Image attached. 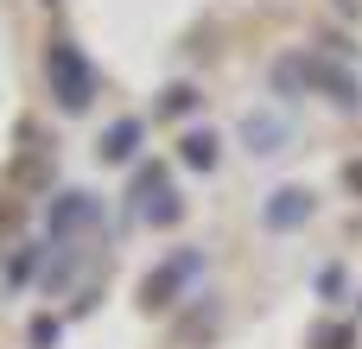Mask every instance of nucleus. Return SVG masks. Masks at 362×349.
<instances>
[{
	"mask_svg": "<svg viewBox=\"0 0 362 349\" xmlns=\"http://www.w3.org/2000/svg\"><path fill=\"white\" fill-rule=\"evenodd\" d=\"M45 70H51V89H57V102H64V108H89V102H95V70L83 64V51H76V45H64V38H57Z\"/></svg>",
	"mask_w": 362,
	"mask_h": 349,
	"instance_id": "nucleus-1",
	"label": "nucleus"
},
{
	"mask_svg": "<svg viewBox=\"0 0 362 349\" xmlns=\"http://www.w3.org/2000/svg\"><path fill=\"white\" fill-rule=\"evenodd\" d=\"M191 273H197V261H191V254H178V261H165V267H159V273H153V280L140 286V305H146V312H159V305H172V292H178V286H185Z\"/></svg>",
	"mask_w": 362,
	"mask_h": 349,
	"instance_id": "nucleus-2",
	"label": "nucleus"
},
{
	"mask_svg": "<svg viewBox=\"0 0 362 349\" xmlns=\"http://www.w3.org/2000/svg\"><path fill=\"white\" fill-rule=\"evenodd\" d=\"M312 216V197L305 191H274V203H267V223L274 229H293V223H305Z\"/></svg>",
	"mask_w": 362,
	"mask_h": 349,
	"instance_id": "nucleus-3",
	"label": "nucleus"
},
{
	"mask_svg": "<svg viewBox=\"0 0 362 349\" xmlns=\"http://www.w3.org/2000/svg\"><path fill=\"white\" fill-rule=\"evenodd\" d=\"M134 146H140V121H134V114H127V121H115V127L102 134V159H127Z\"/></svg>",
	"mask_w": 362,
	"mask_h": 349,
	"instance_id": "nucleus-4",
	"label": "nucleus"
},
{
	"mask_svg": "<svg viewBox=\"0 0 362 349\" xmlns=\"http://www.w3.org/2000/svg\"><path fill=\"white\" fill-rule=\"evenodd\" d=\"M89 216H95V203H89V191H70V197L57 203V216H51V223H57V229H76V223H89Z\"/></svg>",
	"mask_w": 362,
	"mask_h": 349,
	"instance_id": "nucleus-5",
	"label": "nucleus"
},
{
	"mask_svg": "<svg viewBox=\"0 0 362 349\" xmlns=\"http://www.w3.org/2000/svg\"><path fill=\"white\" fill-rule=\"evenodd\" d=\"M178 153H185L197 172H210V165H216V140H210V134H185V140H178Z\"/></svg>",
	"mask_w": 362,
	"mask_h": 349,
	"instance_id": "nucleus-6",
	"label": "nucleus"
},
{
	"mask_svg": "<svg viewBox=\"0 0 362 349\" xmlns=\"http://www.w3.org/2000/svg\"><path fill=\"white\" fill-rule=\"evenodd\" d=\"M312 349H356V331L350 324H325V331H312Z\"/></svg>",
	"mask_w": 362,
	"mask_h": 349,
	"instance_id": "nucleus-7",
	"label": "nucleus"
}]
</instances>
